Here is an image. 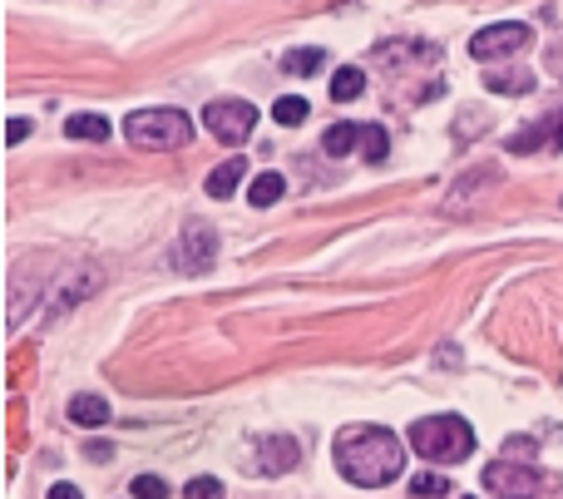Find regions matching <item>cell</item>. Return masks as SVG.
<instances>
[{
	"mask_svg": "<svg viewBox=\"0 0 563 499\" xmlns=\"http://www.w3.org/2000/svg\"><path fill=\"white\" fill-rule=\"evenodd\" d=\"M247 174V158H228L223 168L208 174V198H233L238 193V178Z\"/></svg>",
	"mask_w": 563,
	"mask_h": 499,
	"instance_id": "9c48e42d",
	"label": "cell"
},
{
	"mask_svg": "<svg viewBox=\"0 0 563 499\" xmlns=\"http://www.w3.org/2000/svg\"><path fill=\"white\" fill-rule=\"evenodd\" d=\"M485 85L505 89V95H525V89H534V75H499V69H485Z\"/></svg>",
	"mask_w": 563,
	"mask_h": 499,
	"instance_id": "2e32d148",
	"label": "cell"
},
{
	"mask_svg": "<svg viewBox=\"0 0 563 499\" xmlns=\"http://www.w3.org/2000/svg\"><path fill=\"white\" fill-rule=\"evenodd\" d=\"M410 445H416V455L445 465V461H465L475 451V431L460 415H430V421L410 425Z\"/></svg>",
	"mask_w": 563,
	"mask_h": 499,
	"instance_id": "3957f363",
	"label": "cell"
},
{
	"mask_svg": "<svg viewBox=\"0 0 563 499\" xmlns=\"http://www.w3.org/2000/svg\"><path fill=\"white\" fill-rule=\"evenodd\" d=\"M307 114H311V104H307L301 95H287V99H277V104H273V119H277V124H301Z\"/></svg>",
	"mask_w": 563,
	"mask_h": 499,
	"instance_id": "9a60e30c",
	"label": "cell"
},
{
	"mask_svg": "<svg viewBox=\"0 0 563 499\" xmlns=\"http://www.w3.org/2000/svg\"><path fill=\"white\" fill-rule=\"evenodd\" d=\"M203 124H208V134H218L223 144H243L257 129V109L243 104V99H213V104H203Z\"/></svg>",
	"mask_w": 563,
	"mask_h": 499,
	"instance_id": "277c9868",
	"label": "cell"
},
{
	"mask_svg": "<svg viewBox=\"0 0 563 499\" xmlns=\"http://www.w3.org/2000/svg\"><path fill=\"white\" fill-rule=\"evenodd\" d=\"M282 193H287V178H282V174H257V184L247 188V198H253V208H273Z\"/></svg>",
	"mask_w": 563,
	"mask_h": 499,
	"instance_id": "4fadbf2b",
	"label": "cell"
},
{
	"mask_svg": "<svg viewBox=\"0 0 563 499\" xmlns=\"http://www.w3.org/2000/svg\"><path fill=\"white\" fill-rule=\"evenodd\" d=\"M49 499H79V490H75V485H55V490H49Z\"/></svg>",
	"mask_w": 563,
	"mask_h": 499,
	"instance_id": "cb8c5ba5",
	"label": "cell"
},
{
	"mask_svg": "<svg viewBox=\"0 0 563 499\" xmlns=\"http://www.w3.org/2000/svg\"><path fill=\"white\" fill-rule=\"evenodd\" d=\"M544 134H554V144L563 148V114H559V119H554V124H549V129H539V134H515V138H509V148H515V154H529V148H534L539 138H544Z\"/></svg>",
	"mask_w": 563,
	"mask_h": 499,
	"instance_id": "e0dca14e",
	"label": "cell"
},
{
	"mask_svg": "<svg viewBox=\"0 0 563 499\" xmlns=\"http://www.w3.org/2000/svg\"><path fill=\"white\" fill-rule=\"evenodd\" d=\"M5 138H10V144H20V138H30V119H10V124H5Z\"/></svg>",
	"mask_w": 563,
	"mask_h": 499,
	"instance_id": "603a6c76",
	"label": "cell"
},
{
	"mask_svg": "<svg viewBox=\"0 0 563 499\" xmlns=\"http://www.w3.org/2000/svg\"><path fill=\"white\" fill-rule=\"evenodd\" d=\"M184 499H223V485H218V480H208V475H203V480H188Z\"/></svg>",
	"mask_w": 563,
	"mask_h": 499,
	"instance_id": "7402d4cb",
	"label": "cell"
},
{
	"mask_svg": "<svg viewBox=\"0 0 563 499\" xmlns=\"http://www.w3.org/2000/svg\"><path fill=\"white\" fill-rule=\"evenodd\" d=\"M485 485L499 499H534L539 490H544V475L529 470V465H515V461H495L485 470Z\"/></svg>",
	"mask_w": 563,
	"mask_h": 499,
	"instance_id": "8992f818",
	"label": "cell"
},
{
	"mask_svg": "<svg viewBox=\"0 0 563 499\" xmlns=\"http://www.w3.org/2000/svg\"><path fill=\"white\" fill-rule=\"evenodd\" d=\"M178 267L184 273H208V263H218V233L203 223H188L184 237H178Z\"/></svg>",
	"mask_w": 563,
	"mask_h": 499,
	"instance_id": "52a82bcc",
	"label": "cell"
},
{
	"mask_svg": "<svg viewBox=\"0 0 563 499\" xmlns=\"http://www.w3.org/2000/svg\"><path fill=\"white\" fill-rule=\"evenodd\" d=\"M321 59H327V55H321V49H291V55H287V65H282V69H291V75H317V69H321Z\"/></svg>",
	"mask_w": 563,
	"mask_h": 499,
	"instance_id": "ac0fdd59",
	"label": "cell"
},
{
	"mask_svg": "<svg viewBox=\"0 0 563 499\" xmlns=\"http://www.w3.org/2000/svg\"><path fill=\"white\" fill-rule=\"evenodd\" d=\"M257 470H263V475H287L291 470V465H297L301 461V451H297V441H287V435H273V441H257Z\"/></svg>",
	"mask_w": 563,
	"mask_h": 499,
	"instance_id": "ba28073f",
	"label": "cell"
},
{
	"mask_svg": "<svg viewBox=\"0 0 563 499\" xmlns=\"http://www.w3.org/2000/svg\"><path fill=\"white\" fill-rule=\"evenodd\" d=\"M400 465H406V455H400V441L386 425H351V431L336 435V470L361 490L390 485L400 475Z\"/></svg>",
	"mask_w": 563,
	"mask_h": 499,
	"instance_id": "6da1fadb",
	"label": "cell"
},
{
	"mask_svg": "<svg viewBox=\"0 0 563 499\" xmlns=\"http://www.w3.org/2000/svg\"><path fill=\"white\" fill-rule=\"evenodd\" d=\"M361 89H366V75H361L356 65L336 69V79H331V99H356Z\"/></svg>",
	"mask_w": 563,
	"mask_h": 499,
	"instance_id": "5bb4252c",
	"label": "cell"
},
{
	"mask_svg": "<svg viewBox=\"0 0 563 499\" xmlns=\"http://www.w3.org/2000/svg\"><path fill=\"white\" fill-rule=\"evenodd\" d=\"M65 134L69 138H99V144H104V138H109V119L104 114H69L65 119Z\"/></svg>",
	"mask_w": 563,
	"mask_h": 499,
	"instance_id": "7c38bea8",
	"label": "cell"
},
{
	"mask_svg": "<svg viewBox=\"0 0 563 499\" xmlns=\"http://www.w3.org/2000/svg\"><path fill=\"white\" fill-rule=\"evenodd\" d=\"M361 129L366 124H331L327 134H321V148H327L331 158H346L351 148H356V138H361Z\"/></svg>",
	"mask_w": 563,
	"mask_h": 499,
	"instance_id": "8fae6325",
	"label": "cell"
},
{
	"mask_svg": "<svg viewBox=\"0 0 563 499\" xmlns=\"http://www.w3.org/2000/svg\"><path fill=\"white\" fill-rule=\"evenodd\" d=\"M124 138L134 148H184L194 138V119L184 109H134L124 119Z\"/></svg>",
	"mask_w": 563,
	"mask_h": 499,
	"instance_id": "7a4b0ae2",
	"label": "cell"
},
{
	"mask_svg": "<svg viewBox=\"0 0 563 499\" xmlns=\"http://www.w3.org/2000/svg\"><path fill=\"white\" fill-rule=\"evenodd\" d=\"M529 35H534V30H529L525 20H499V25H485L475 40H470V55H475V59L515 55V49L529 45Z\"/></svg>",
	"mask_w": 563,
	"mask_h": 499,
	"instance_id": "5b68a950",
	"label": "cell"
},
{
	"mask_svg": "<svg viewBox=\"0 0 563 499\" xmlns=\"http://www.w3.org/2000/svg\"><path fill=\"white\" fill-rule=\"evenodd\" d=\"M361 144H366V158H371V164H380V158L390 154L386 129H380V124H366V129H361Z\"/></svg>",
	"mask_w": 563,
	"mask_h": 499,
	"instance_id": "d6986e66",
	"label": "cell"
},
{
	"mask_svg": "<svg viewBox=\"0 0 563 499\" xmlns=\"http://www.w3.org/2000/svg\"><path fill=\"white\" fill-rule=\"evenodd\" d=\"M410 495L416 499H440V495H450V480H440V475H416V480H410Z\"/></svg>",
	"mask_w": 563,
	"mask_h": 499,
	"instance_id": "ffe728a7",
	"label": "cell"
},
{
	"mask_svg": "<svg viewBox=\"0 0 563 499\" xmlns=\"http://www.w3.org/2000/svg\"><path fill=\"white\" fill-rule=\"evenodd\" d=\"M69 421H75V425H85V431H95V425H104V421H109V406H104V396H75V401H69Z\"/></svg>",
	"mask_w": 563,
	"mask_h": 499,
	"instance_id": "30bf717a",
	"label": "cell"
},
{
	"mask_svg": "<svg viewBox=\"0 0 563 499\" xmlns=\"http://www.w3.org/2000/svg\"><path fill=\"white\" fill-rule=\"evenodd\" d=\"M134 499H168V485L158 475H139L134 480Z\"/></svg>",
	"mask_w": 563,
	"mask_h": 499,
	"instance_id": "44dd1931",
	"label": "cell"
}]
</instances>
